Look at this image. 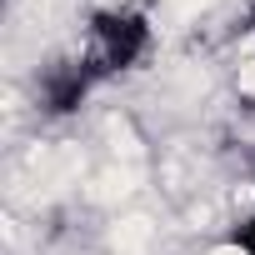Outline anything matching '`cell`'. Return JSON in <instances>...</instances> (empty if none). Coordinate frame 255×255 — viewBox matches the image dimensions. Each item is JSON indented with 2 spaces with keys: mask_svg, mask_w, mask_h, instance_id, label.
Wrapping results in <instances>:
<instances>
[{
  "mask_svg": "<svg viewBox=\"0 0 255 255\" xmlns=\"http://www.w3.org/2000/svg\"><path fill=\"white\" fill-rule=\"evenodd\" d=\"M145 50H150V25H145V15H135V10H100V15H90V25H85L80 60L90 65L95 80H105V75L130 70Z\"/></svg>",
  "mask_w": 255,
  "mask_h": 255,
  "instance_id": "obj_1",
  "label": "cell"
},
{
  "mask_svg": "<svg viewBox=\"0 0 255 255\" xmlns=\"http://www.w3.org/2000/svg\"><path fill=\"white\" fill-rule=\"evenodd\" d=\"M230 245H235L240 255H255V210H250V215H245V220L230 230Z\"/></svg>",
  "mask_w": 255,
  "mask_h": 255,
  "instance_id": "obj_2",
  "label": "cell"
},
{
  "mask_svg": "<svg viewBox=\"0 0 255 255\" xmlns=\"http://www.w3.org/2000/svg\"><path fill=\"white\" fill-rule=\"evenodd\" d=\"M250 20H255V5H250Z\"/></svg>",
  "mask_w": 255,
  "mask_h": 255,
  "instance_id": "obj_3",
  "label": "cell"
}]
</instances>
